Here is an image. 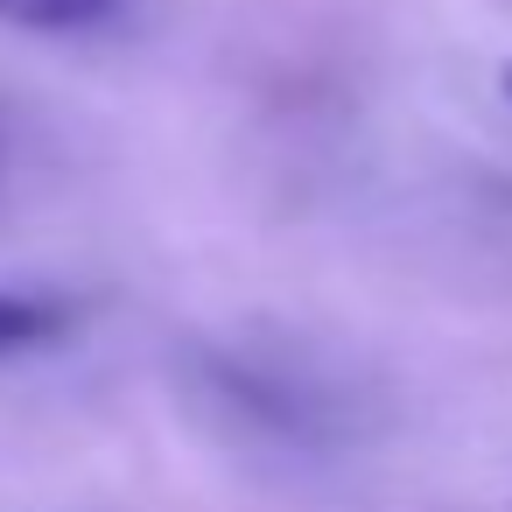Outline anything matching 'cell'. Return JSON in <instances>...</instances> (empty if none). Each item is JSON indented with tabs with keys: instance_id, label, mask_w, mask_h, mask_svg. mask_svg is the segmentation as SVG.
<instances>
[{
	"instance_id": "cell-1",
	"label": "cell",
	"mask_w": 512,
	"mask_h": 512,
	"mask_svg": "<svg viewBox=\"0 0 512 512\" xmlns=\"http://www.w3.org/2000/svg\"><path fill=\"white\" fill-rule=\"evenodd\" d=\"M71 302L64 295H36V288H0V365L22 358V351H43L71 330Z\"/></svg>"
},
{
	"instance_id": "cell-2",
	"label": "cell",
	"mask_w": 512,
	"mask_h": 512,
	"mask_svg": "<svg viewBox=\"0 0 512 512\" xmlns=\"http://www.w3.org/2000/svg\"><path fill=\"white\" fill-rule=\"evenodd\" d=\"M120 15V0H0V22L36 29V36H85Z\"/></svg>"
},
{
	"instance_id": "cell-3",
	"label": "cell",
	"mask_w": 512,
	"mask_h": 512,
	"mask_svg": "<svg viewBox=\"0 0 512 512\" xmlns=\"http://www.w3.org/2000/svg\"><path fill=\"white\" fill-rule=\"evenodd\" d=\"M498 85H505V99H512V64H505V78H498Z\"/></svg>"
}]
</instances>
